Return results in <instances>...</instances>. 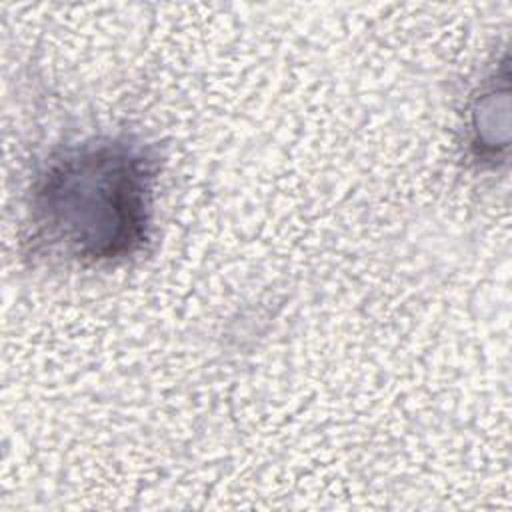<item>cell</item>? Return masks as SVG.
Masks as SVG:
<instances>
[{
    "label": "cell",
    "instance_id": "1",
    "mask_svg": "<svg viewBox=\"0 0 512 512\" xmlns=\"http://www.w3.org/2000/svg\"><path fill=\"white\" fill-rule=\"evenodd\" d=\"M156 168L148 148L120 138L52 156L32 186L34 238L86 264L134 256L150 236Z\"/></svg>",
    "mask_w": 512,
    "mask_h": 512
}]
</instances>
